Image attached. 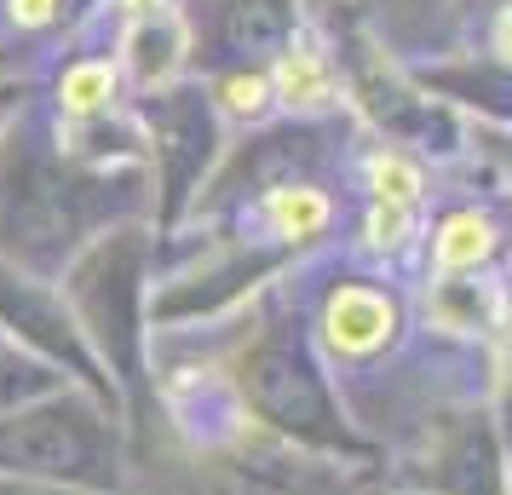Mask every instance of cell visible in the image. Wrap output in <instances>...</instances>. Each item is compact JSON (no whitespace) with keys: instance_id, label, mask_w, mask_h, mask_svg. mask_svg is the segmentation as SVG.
<instances>
[{"instance_id":"6","label":"cell","mask_w":512,"mask_h":495,"mask_svg":"<svg viewBox=\"0 0 512 495\" xmlns=\"http://www.w3.org/2000/svg\"><path fill=\"white\" fill-rule=\"evenodd\" d=\"M121 93V64L116 58H75L70 70L58 75V104L70 121H93L104 116Z\"/></svg>"},{"instance_id":"8","label":"cell","mask_w":512,"mask_h":495,"mask_svg":"<svg viewBox=\"0 0 512 495\" xmlns=\"http://www.w3.org/2000/svg\"><path fill=\"white\" fill-rule=\"evenodd\" d=\"M213 104L225 121H265L277 110V93H271V70H231L213 81Z\"/></svg>"},{"instance_id":"10","label":"cell","mask_w":512,"mask_h":495,"mask_svg":"<svg viewBox=\"0 0 512 495\" xmlns=\"http://www.w3.org/2000/svg\"><path fill=\"white\" fill-rule=\"evenodd\" d=\"M64 12V0H6V18L18 29H47Z\"/></svg>"},{"instance_id":"1","label":"cell","mask_w":512,"mask_h":495,"mask_svg":"<svg viewBox=\"0 0 512 495\" xmlns=\"http://www.w3.org/2000/svg\"><path fill=\"white\" fill-rule=\"evenodd\" d=\"M397 334V300L386 288H369V283H346L328 294L323 306V340L328 352L340 357H374L386 340Z\"/></svg>"},{"instance_id":"5","label":"cell","mask_w":512,"mask_h":495,"mask_svg":"<svg viewBox=\"0 0 512 495\" xmlns=\"http://www.w3.org/2000/svg\"><path fill=\"white\" fill-rule=\"evenodd\" d=\"M363 190H369V208L415 213L426 202V167L409 150H374L369 162H363Z\"/></svg>"},{"instance_id":"4","label":"cell","mask_w":512,"mask_h":495,"mask_svg":"<svg viewBox=\"0 0 512 495\" xmlns=\"http://www.w3.org/2000/svg\"><path fill=\"white\" fill-rule=\"evenodd\" d=\"M501 248V225L484 208H455L432 231V271L438 277H478Z\"/></svg>"},{"instance_id":"3","label":"cell","mask_w":512,"mask_h":495,"mask_svg":"<svg viewBox=\"0 0 512 495\" xmlns=\"http://www.w3.org/2000/svg\"><path fill=\"white\" fill-rule=\"evenodd\" d=\"M271 93H277L282 110H294V116H323L334 110V98H340V81H334V64H328V52L317 41H288L277 64H271Z\"/></svg>"},{"instance_id":"9","label":"cell","mask_w":512,"mask_h":495,"mask_svg":"<svg viewBox=\"0 0 512 495\" xmlns=\"http://www.w3.org/2000/svg\"><path fill=\"white\" fill-rule=\"evenodd\" d=\"M409 242H415V213H403V208H369V219H363V248H369V254L397 260Z\"/></svg>"},{"instance_id":"12","label":"cell","mask_w":512,"mask_h":495,"mask_svg":"<svg viewBox=\"0 0 512 495\" xmlns=\"http://www.w3.org/2000/svg\"><path fill=\"white\" fill-rule=\"evenodd\" d=\"M116 12H127L133 24H144V18H162L167 0H116Z\"/></svg>"},{"instance_id":"2","label":"cell","mask_w":512,"mask_h":495,"mask_svg":"<svg viewBox=\"0 0 512 495\" xmlns=\"http://www.w3.org/2000/svg\"><path fill=\"white\" fill-rule=\"evenodd\" d=\"M248 225H254L265 242L311 248V242H323V236L334 231V196H328L323 185H277L254 202Z\"/></svg>"},{"instance_id":"7","label":"cell","mask_w":512,"mask_h":495,"mask_svg":"<svg viewBox=\"0 0 512 495\" xmlns=\"http://www.w3.org/2000/svg\"><path fill=\"white\" fill-rule=\"evenodd\" d=\"M426 311H432V323L449 329V334H484V323L495 317V294H489V283L438 277L432 294H426Z\"/></svg>"},{"instance_id":"11","label":"cell","mask_w":512,"mask_h":495,"mask_svg":"<svg viewBox=\"0 0 512 495\" xmlns=\"http://www.w3.org/2000/svg\"><path fill=\"white\" fill-rule=\"evenodd\" d=\"M489 47H495V58L512 70V0L495 12V24H489Z\"/></svg>"}]
</instances>
